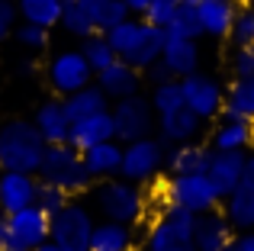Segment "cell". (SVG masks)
I'll return each mask as SVG.
<instances>
[{
	"mask_svg": "<svg viewBox=\"0 0 254 251\" xmlns=\"http://www.w3.org/2000/svg\"><path fill=\"white\" fill-rule=\"evenodd\" d=\"M132 226H119V222H110V219H100L97 229H93V242H90V251H132Z\"/></svg>",
	"mask_w": 254,
	"mask_h": 251,
	"instance_id": "28",
	"label": "cell"
},
{
	"mask_svg": "<svg viewBox=\"0 0 254 251\" xmlns=\"http://www.w3.org/2000/svg\"><path fill=\"white\" fill-rule=\"evenodd\" d=\"M177 3H180V6H199L203 0H177Z\"/></svg>",
	"mask_w": 254,
	"mask_h": 251,
	"instance_id": "48",
	"label": "cell"
},
{
	"mask_svg": "<svg viewBox=\"0 0 254 251\" xmlns=\"http://www.w3.org/2000/svg\"><path fill=\"white\" fill-rule=\"evenodd\" d=\"M180 87H184L187 110H190V113H196L203 123L222 116V110H225V90H222V84H219L216 77L196 71V74L184 77V81H180Z\"/></svg>",
	"mask_w": 254,
	"mask_h": 251,
	"instance_id": "12",
	"label": "cell"
},
{
	"mask_svg": "<svg viewBox=\"0 0 254 251\" xmlns=\"http://www.w3.org/2000/svg\"><path fill=\"white\" fill-rule=\"evenodd\" d=\"M196 219L190 209L161 206L145 232V251H196Z\"/></svg>",
	"mask_w": 254,
	"mask_h": 251,
	"instance_id": "4",
	"label": "cell"
},
{
	"mask_svg": "<svg viewBox=\"0 0 254 251\" xmlns=\"http://www.w3.org/2000/svg\"><path fill=\"white\" fill-rule=\"evenodd\" d=\"M232 74L235 77H254V45H238L232 55Z\"/></svg>",
	"mask_w": 254,
	"mask_h": 251,
	"instance_id": "39",
	"label": "cell"
},
{
	"mask_svg": "<svg viewBox=\"0 0 254 251\" xmlns=\"http://www.w3.org/2000/svg\"><path fill=\"white\" fill-rule=\"evenodd\" d=\"M32 71H36V64H32V62H23V64H19V74H26V77H29Z\"/></svg>",
	"mask_w": 254,
	"mask_h": 251,
	"instance_id": "46",
	"label": "cell"
},
{
	"mask_svg": "<svg viewBox=\"0 0 254 251\" xmlns=\"http://www.w3.org/2000/svg\"><path fill=\"white\" fill-rule=\"evenodd\" d=\"M238 0H203L196 6L199 13V23H203V32L212 39H229L232 29H235V19H238Z\"/></svg>",
	"mask_w": 254,
	"mask_h": 251,
	"instance_id": "18",
	"label": "cell"
},
{
	"mask_svg": "<svg viewBox=\"0 0 254 251\" xmlns=\"http://www.w3.org/2000/svg\"><path fill=\"white\" fill-rule=\"evenodd\" d=\"M145 74H148V81H151V87H158V84H168V81H177V77L171 74V68L164 62H155L151 64L148 71H145Z\"/></svg>",
	"mask_w": 254,
	"mask_h": 251,
	"instance_id": "41",
	"label": "cell"
},
{
	"mask_svg": "<svg viewBox=\"0 0 254 251\" xmlns=\"http://www.w3.org/2000/svg\"><path fill=\"white\" fill-rule=\"evenodd\" d=\"M45 242H52V216H45L39 206H26L6 216L3 251H39Z\"/></svg>",
	"mask_w": 254,
	"mask_h": 251,
	"instance_id": "8",
	"label": "cell"
},
{
	"mask_svg": "<svg viewBox=\"0 0 254 251\" xmlns=\"http://www.w3.org/2000/svg\"><path fill=\"white\" fill-rule=\"evenodd\" d=\"M209 158H212V148H209V145H199V142L171 145V148H168V158H164V168H168L171 174H206Z\"/></svg>",
	"mask_w": 254,
	"mask_h": 251,
	"instance_id": "21",
	"label": "cell"
},
{
	"mask_svg": "<svg viewBox=\"0 0 254 251\" xmlns=\"http://www.w3.org/2000/svg\"><path fill=\"white\" fill-rule=\"evenodd\" d=\"M232 251H254V232H242L235 239V245H232Z\"/></svg>",
	"mask_w": 254,
	"mask_h": 251,
	"instance_id": "43",
	"label": "cell"
},
{
	"mask_svg": "<svg viewBox=\"0 0 254 251\" xmlns=\"http://www.w3.org/2000/svg\"><path fill=\"white\" fill-rule=\"evenodd\" d=\"M39 177L19 174V171H0V213L13 216L26 206H36Z\"/></svg>",
	"mask_w": 254,
	"mask_h": 251,
	"instance_id": "14",
	"label": "cell"
},
{
	"mask_svg": "<svg viewBox=\"0 0 254 251\" xmlns=\"http://www.w3.org/2000/svg\"><path fill=\"white\" fill-rule=\"evenodd\" d=\"M222 116L254 123V77H235V81L225 87V110H222Z\"/></svg>",
	"mask_w": 254,
	"mask_h": 251,
	"instance_id": "25",
	"label": "cell"
},
{
	"mask_svg": "<svg viewBox=\"0 0 254 251\" xmlns=\"http://www.w3.org/2000/svg\"><path fill=\"white\" fill-rule=\"evenodd\" d=\"M203 132V120L190 110H177V113H168V116H158V138L164 145H190L199 138Z\"/></svg>",
	"mask_w": 254,
	"mask_h": 251,
	"instance_id": "19",
	"label": "cell"
},
{
	"mask_svg": "<svg viewBox=\"0 0 254 251\" xmlns=\"http://www.w3.org/2000/svg\"><path fill=\"white\" fill-rule=\"evenodd\" d=\"M64 3H71V0H64Z\"/></svg>",
	"mask_w": 254,
	"mask_h": 251,
	"instance_id": "50",
	"label": "cell"
},
{
	"mask_svg": "<svg viewBox=\"0 0 254 251\" xmlns=\"http://www.w3.org/2000/svg\"><path fill=\"white\" fill-rule=\"evenodd\" d=\"M93 203H97L103 219L119 222V226H138L145 219V209H148V200L138 190V184H129L123 177L100 181V187L93 190Z\"/></svg>",
	"mask_w": 254,
	"mask_h": 251,
	"instance_id": "5",
	"label": "cell"
},
{
	"mask_svg": "<svg viewBox=\"0 0 254 251\" xmlns=\"http://www.w3.org/2000/svg\"><path fill=\"white\" fill-rule=\"evenodd\" d=\"M116 138V123H113V110L106 113H93L87 120H77L71 126V135H68V145H74L77 151H90L93 145H103V142H113Z\"/></svg>",
	"mask_w": 254,
	"mask_h": 251,
	"instance_id": "16",
	"label": "cell"
},
{
	"mask_svg": "<svg viewBox=\"0 0 254 251\" xmlns=\"http://www.w3.org/2000/svg\"><path fill=\"white\" fill-rule=\"evenodd\" d=\"M93 84H97V87L103 90L110 100H126V97H135L138 94L142 77H138V71L129 68L126 62H113L106 71H100Z\"/></svg>",
	"mask_w": 254,
	"mask_h": 251,
	"instance_id": "20",
	"label": "cell"
},
{
	"mask_svg": "<svg viewBox=\"0 0 254 251\" xmlns=\"http://www.w3.org/2000/svg\"><path fill=\"white\" fill-rule=\"evenodd\" d=\"M106 39H110L119 62H126L135 71H148L155 62H161L164 42H168V29L151 26L142 16H129L126 23H119L116 29L106 32Z\"/></svg>",
	"mask_w": 254,
	"mask_h": 251,
	"instance_id": "1",
	"label": "cell"
},
{
	"mask_svg": "<svg viewBox=\"0 0 254 251\" xmlns=\"http://www.w3.org/2000/svg\"><path fill=\"white\" fill-rule=\"evenodd\" d=\"M251 10H254V0H251Z\"/></svg>",
	"mask_w": 254,
	"mask_h": 251,
	"instance_id": "49",
	"label": "cell"
},
{
	"mask_svg": "<svg viewBox=\"0 0 254 251\" xmlns=\"http://www.w3.org/2000/svg\"><path fill=\"white\" fill-rule=\"evenodd\" d=\"M235 229L225 219L222 209H212V213H203L196 219V251H232L235 245Z\"/></svg>",
	"mask_w": 254,
	"mask_h": 251,
	"instance_id": "15",
	"label": "cell"
},
{
	"mask_svg": "<svg viewBox=\"0 0 254 251\" xmlns=\"http://www.w3.org/2000/svg\"><path fill=\"white\" fill-rule=\"evenodd\" d=\"M16 10H19L23 23L52 29V26H62L64 0H16Z\"/></svg>",
	"mask_w": 254,
	"mask_h": 251,
	"instance_id": "26",
	"label": "cell"
},
{
	"mask_svg": "<svg viewBox=\"0 0 254 251\" xmlns=\"http://www.w3.org/2000/svg\"><path fill=\"white\" fill-rule=\"evenodd\" d=\"M222 213L238 232H254V190L238 187L229 200H222Z\"/></svg>",
	"mask_w": 254,
	"mask_h": 251,
	"instance_id": "29",
	"label": "cell"
},
{
	"mask_svg": "<svg viewBox=\"0 0 254 251\" xmlns=\"http://www.w3.org/2000/svg\"><path fill=\"white\" fill-rule=\"evenodd\" d=\"M81 3L87 6L93 26H97V32H103V36L132 16L129 6H126V0H81Z\"/></svg>",
	"mask_w": 254,
	"mask_h": 251,
	"instance_id": "30",
	"label": "cell"
},
{
	"mask_svg": "<svg viewBox=\"0 0 254 251\" xmlns=\"http://www.w3.org/2000/svg\"><path fill=\"white\" fill-rule=\"evenodd\" d=\"M245 164H248V155H245V151H212L206 177H209V184L216 187L219 200H229V196L242 187Z\"/></svg>",
	"mask_w": 254,
	"mask_h": 251,
	"instance_id": "13",
	"label": "cell"
},
{
	"mask_svg": "<svg viewBox=\"0 0 254 251\" xmlns=\"http://www.w3.org/2000/svg\"><path fill=\"white\" fill-rule=\"evenodd\" d=\"M3 242H6V216L0 213V251H3Z\"/></svg>",
	"mask_w": 254,
	"mask_h": 251,
	"instance_id": "45",
	"label": "cell"
},
{
	"mask_svg": "<svg viewBox=\"0 0 254 251\" xmlns=\"http://www.w3.org/2000/svg\"><path fill=\"white\" fill-rule=\"evenodd\" d=\"M62 29L68 32V36L74 39H90L97 36V26H93L90 13H87V6L81 3V0H71V3H64V13H62Z\"/></svg>",
	"mask_w": 254,
	"mask_h": 251,
	"instance_id": "31",
	"label": "cell"
},
{
	"mask_svg": "<svg viewBox=\"0 0 254 251\" xmlns=\"http://www.w3.org/2000/svg\"><path fill=\"white\" fill-rule=\"evenodd\" d=\"M39 251H62V248H58V245H55V242H45V245H42V248H39Z\"/></svg>",
	"mask_w": 254,
	"mask_h": 251,
	"instance_id": "47",
	"label": "cell"
},
{
	"mask_svg": "<svg viewBox=\"0 0 254 251\" xmlns=\"http://www.w3.org/2000/svg\"><path fill=\"white\" fill-rule=\"evenodd\" d=\"M71 203V196L64 193V190H58V187H52V184H42L39 181V193H36V206L42 209L45 216H52L55 219L58 213H62L64 206Z\"/></svg>",
	"mask_w": 254,
	"mask_h": 251,
	"instance_id": "35",
	"label": "cell"
},
{
	"mask_svg": "<svg viewBox=\"0 0 254 251\" xmlns=\"http://www.w3.org/2000/svg\"><path fill=\"white\" fill-rule=\"evenodd\" d=\"M13 39H16L23 49L39 52V49H45V45H49V29H42V26H32V23H19L16 32H13Z\"/></svg>",
	"mask_w": 254,
	"mask_h": 251,
	"instance_id": "36",
	"label": "cell"
},
{
	"mask_svg": "<svg viewBox=\"0 0 254 251\" xmlns=\"http://www.w3.org/2000/svg\"><path fill=\"white\" fill-rule=\"evenodd\" d=\"M45 148L49 145L32 120H6L0 126V171L39 174Z\"/></svg>",
	"mask_w": 254,
	"mask_h": 251,
	"instance_id": "2",
	"label": "cell"
},
{
	"mask_svg": "<svg viewBox=\"0 0 254 251\" xmlns=\"http://www.w3.org/2000/svg\"><path fill=\"white\" fill-rule=\"evenodd\" d=\"M32 123H36V129H39V135L45 138V145H64L68 142V135H71V116H68V110H64V100L58 97V100H45L42 107L36 110V116H32Z\"/></svg>",
	"mask_w": 254,
	"mask_h": 251,
	"instance_id": "17",
	"label": "cell"
},
{
	"mask_svg": "<svg viewBox=\"0 0 254 251\" xmlns=\"http://www.w3.org/2000/svg\"><path fill=\"white\" fill-rule=\"evenodd\" d=\"M123 151L126 145L123 142H103V145H93L90 151H84V164L90 171L93 181H110V177H119L123 171Z\"/></svg>",
	"mask_w": 254,
	"mask_h": 251,
	"instance_id": "23",
	"label": "cell"
},
{
	"mask_svg": "<svg viewBox=\"0 0 254 251\" xmlns=\"http://www.w3.org/2000/svg\"><path fill=\"white\" fill-rule=\"evenodd\" d=\"M177 10H180L177 0H155V3L148 6V13H145L142 19H148L151 26H161V29H168V23H171L174 16H177Z\"/></svg>",
	"mask_w": 254,
	"mask_h": 251,
	"instance_id": "37",
	"label": "cell"
},
{
	"mask_svg": "<svg viewBox=\"0 0 254 251\" xmlns=\"http://www.w3.org/2000/svg\"><path fill=\"white\" fill-rule=\"evenodd\" d=\"M164 158H168V148H164L161 138L148 135L138 138V142H129L123 151V171L119 177L129 184H148L158 177V171L164 168Z\"/></svg>",
	"mask_w": 254,
	"mask_h": 251,
	"instance_id": "11",
	"label": "cell"
},
{
	"mask_svg": "<svg viewBox=\"0 0 254 251\" xmlns=\"http://www.w3.org/2000/svg\"><path fill=\"white\" fill-rule=\"evenodd\" d=\"M19 26V10H16V0H0V42L10 39Z\"/></svg>",
	"mask_w": 254,
	"mask_h": 251,
	"instance_id": "40",
	"label": "cell"
},
{
	"mask_svg": "<svg viewBox=\"0 0 254 251\" xmlns=\"http://www.w3.org/2000/svg\"><path fill=\"white\" fill-rule=\"evenodd\" d=\"M64 110H68L71 123H77V120H87V116H93V113H106V110H110V97H106L97 84H90V87L64 97Z\"/></svg>",
	"mask_w": 254,
	"mask_h": 251,
	"instance_id": "27",
	"label": "cell"
},
{
	"mask_svg": "<svg viewBox=\"0 0 254 251\" xmlns=\"http://www.w3.org/2000/svg\"><path fill=\"white\" fill-rule=\"evenodd\" d=\"M232 39H235V45H254V10H251V3L238 10Z\"/></svg>",
	"mask_w": 254,
	"mask_h": 251,
	"instance_id": "38",
	"label": "cell"
},
{
	"mask_svg": "<svg viewBox=\"0 0 254 251\" xmlns=\"http://www.w3.org/2000/svg\"><path fill=\"white\" fill-rule=\"evenodd\" d=\"M39 181L52 184V187L64 190L68 196H81L93 187V177L84 164V155L74 148V145H49L42 158V168H39Z\"/></svg>",
	"mask_w": 254,
	"mask_h": 251,
	"instance_id": "3",
	"label": "cell"
},
{
	"mask_svg": "<svg viewBox=\"0 0 254 251\" xmlns=\"http://www.w3.org/2000/svg\"><path fill=\"white\" fill-rule=\"evenodd\" d=\"M161 206H180V209H190L193 216H203L212 213V209L222 206L216 187L209 184L206 174H171L161 187Z\"/></svg>",
	"mask_w": 254,
	"mask_h": 251,
	"instance_id": "6",
	"label": "cell"
},
{
	"mask_svg": "<svg viewBox=\"0 0 254 251\" xmlns=\"http://www.w3.org/2000/svg\"><path fill=\"white\" fill-rule=\"evenodd\" d=\"M161 62L171 68V74L177 77V81H184V77H190V74L199 71V45L193 42V39H174V36H168Z\"/></svg>",
	"mask_w": 254,
	"mask_h": 251,
	"instance_id": "22",
	"label": "cell"
},
{
	"mask_svg": "<svg viewBox=\"0 0 254 251\" xmlns=\"http://www.w3.org/2000/svg\"><path fill=\"white\" fill-rule=\"evenodd\" d=\"M93 229H97V222H93L90 209L84 203H68L52 219V242L62 251H90Z\"/></svg>",
	"mask_w": 254,
	"mask_h": 251,
	"instance_id": "10",
	"label": "cell"
},
{
	"mask_svg": "<svg viewBox=\"0 0 254 251\" xmlns=\"http://www.w3.org/2000/svg\"><path fill=\"white\" fill-rule=\"evenodd\" d=\"M168 36H174V39H193V42H196L199 36H206L196 6H180L177 16L168 23Z\"/></svg>",
	"mask_w": 254,
	"mask_h": 251,
	"instance_id": "33",
	"label": "cell"
},
{
	"mask_svg": "<svg viewBox=\"0 0 254 251\" xmlns=\"http://www.w3.org/2000/svg\"><path fill=\"white\" fill-rule=\"evenodd\" d=\"M248 145H254V123L229 120V116L219 120V126L212 129V138H209L212 151H245Z\"/></svg>",
	"mask_w": 254,
	"mask_h": 251,
	"instance_id": "24",
	"label": "cell"
},
{
	"mask_svg": "<svg viewBox=\"0 0 254 251\" xmlns=\"http://www.w3.org/2000/svg\"><path fill=\"white\" fill-rule=\"evenodd\" d=\"M151 107H155L158 116H168V113H177V110H184V87H180V81H168V84H158L155 94H151Z\"/></svg>",
	"mask_w": 254,
	"mask_h": 251,
	"instance_id": "34",
	"label": "cell"
},
{
	"mask_svg": "<svg viewBox=\"0 0 254 251\" xmlns=\"http://www.w3.org/2000/svg\"><path fill=\"white\" fill-rule=\"evenodd\" d=\"M81 52H84L87 64L93 68V74H100V71H106L113 62H119L116 52H113V45H110V39H106L103 32H97V36L84 39V42H81Z\"/></svg>",
	"mask_w": 254,
	"mask_h": 251,
	"instance_id": "32",
	"label": "cell"
},
{
	"mask_svg": "<svg viewBox=\"0 0 254 251\" xmlns=\"http://www.w3.org/2000/svg\"><path fill=\"white\" fill-rule=\"evenodd\" d=\"M113 123H116V142H123V145L148 138L158 126V113L151 107V97L135 94V97H126V100H116Z\"/></svg>",
	"mask_w": 254,
	"mask_h": 251,
	"instance_id": "9",
	"label": "cell"
},
{
	"mask_svg": "<svg viewBox=\"0 0 254 251\" xmlns=\"http://www.w3.org/2000/svg\"><path fill=\"white\" fill-rule=\"evenodd\" d=\"M45 81H49L52 94H58L64 100V97L90 87V84L97 81V74H93V68L87 64L81 49H64V52H58V55H52V62L45 64Z\"/></svg>",
	"mask_w": 254,
	"mask_h": 251,
	"instance_id": "7",
	"label": "cell"
},
{
	"mask_svg": "<svg viewBox=\"0 0 254 251\" xmlns=\"http://www.w3.org/2000/svg\"><path fill=\"white\" fill-rule=\"evenodd\" d=\"M151 3H155V0H126V6H129V13H132V16H145Z\"/></svg>",
	"mask_w": 254,
	"mask_h": 251,
	"instance_id": "42",
	"label": "cell"
},
{
	"mask_svg": "<svg viewBox=\"0 0 254 251\" xmlns=\"http://www.w3.org/2000/svg\"><path fill=\"white\" fill-rule=\"evenodd\" d=\"M242 187L254 190V155H248V164H245V177H242Z\"/></svg>",
	"mask_w": 254,
	"mask_h": 251,
	"instance_id": "44",
	"label": "cell"
}]
</instances>
